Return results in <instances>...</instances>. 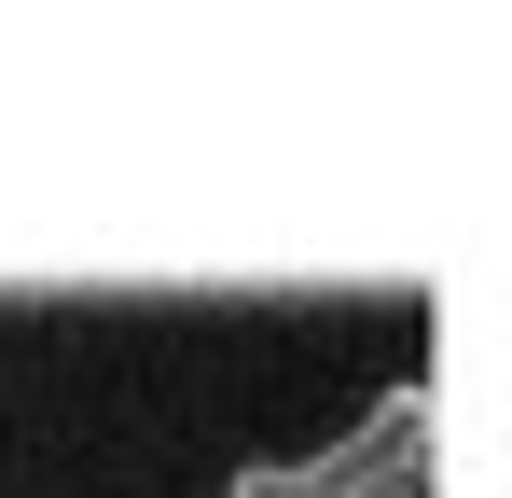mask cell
Returning <instances> with one entry per match:
<instances>
[{
    "label": "cell",
    "mask_w": 512,
    "mask_h": 498,
    "mask_svg": "<svg viewBox=\"0 0 512 498\" xmlns=\"http://www.w3.org/2000/svg\"><path fill=\"white\" fill-rule=\"evenodd\" d=\"M222 498H277V457H250V471H236V485H222Z\"/></svg>",
    "instance_id": "cell-1"
}]
</instances>
